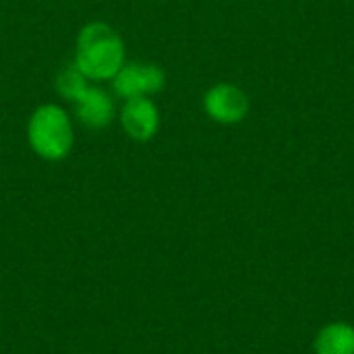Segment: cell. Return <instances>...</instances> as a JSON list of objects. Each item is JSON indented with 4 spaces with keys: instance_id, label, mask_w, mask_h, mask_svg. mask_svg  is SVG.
<instances>
[{
    "instance_id": "1",
    "label": "cell",
    "mask_w": 354,
    "mask_h": 354,
    "mask_svg": "<svg viewBox=\"0 0 354 354\" xmlns=\"http://www.w3.org/2000/svg\"><path fill=\"white\" fill-rule=\"evenodd\" d=\"M124 60L118 33L106 23H89L77 39V66L89 79H112Z\"/></svg>"
},
{
    "instance_id": "2",
    "label": "cell",
    "mask_w": 354,
    "mask_h": 354,
    "mask_svg": "<svg viewBox=\"0 0 354 354\" xmlns=\"http://www.w3.org/2000/svg\"><path fill=\"white\" fill-rule=\"evenodd\" d=\"M29 143L41 158H64L73 143V131L64 110L52 104L37 108L29 120Z\"/></svg>"
},
{
    "instance_id": "3",
    "label": "cell",
    "mask_w": 354,
    "mask_h": 354,
    "mask_svg": "<svg viewBox=\"0 0 354 354\" xmlns=\"http://www.w3.org/2000/svg\"><path fill=\"white\" fill-rule=\"evenodd\" d=\"M205 112L224 124L241 122L249 112V97L243 89L230 83H220L205 93Z\"/></svg>"
},
{
    "instance_id": "4",
    "label": "cell",
    "mask_w": 354,
    "mask_h": 354,
    "mask_svg": "<svg viewBox=\"0 0 354 354\" xmlns=\"http://www.w3.org/2000/svg\"><path fill=\"white\" fill-rule=\"evenodd\" d=\"M114 89L118 95L131 100L145 93H156L164 87V71L156 64H129L122 66L114 77Z\"/></svg>"
},
{
    "instance_id": "5",
    "label": "cell",
    "mask_w": 354,
    "mask_h": 354,
    "mask_svg": "<svg viewBox=\"0 0 354 354\" xmlns=\"http://www.w3.org/2000/svg\"><path fill=\"white\" fill-rule=\"evenodd\" d=\"M122 127L129 133V137L137 141H147L156 135L158 131V110L156 106L145 97H131L127 100V106L122 108Z\"/></svg>"
},
{
    "instance_id": "6",
    "label": "cell",
    "mask_w": 354,
    "mask_h": 354,
    "mask_svg": "<svg viewBox=\"0 0 354 354\" xmlns=\"http://www.w3.org/2000/svg\"><path fill=\"white\" fill-rule=\"evenodd\" d=\"M75 104H77V116L89 129H102L114 116L112 100L102 89H97V87H87L75 100Z\"/></svg>"
},
{
    "instance_id": "7",
    "label": "cell",
    "mask_w": 354,
    "mask_h": 354,
    "mask_svg": "<svg viewBox=\"0 0 354 354\" xmlns=\"http://www.w3.org/2000/svg\"><path fill=\"white\" fill-rule=\"evenodd\" d=\"M56 87H58V93L62 97H68V100H77L85 89H87V83H85V75L79 71L77 64H71V66H64L60 73H58V79H56Z\"/></svg>"
},
{
    "instance_id": "8",
    "label": "cell",
    "mask_w": 354,
    "mask_h": 354,
    "mask_svg": "<svg viewBox=\"0 0 354 354\" xmlns=\"http://www.w3.org/2000/svg\"><path fill=\"white\" fill-rule=\"evenodd\" d=\"M326 353L328 354H346L351 351V338H346L342 332H336L328 340H324Z\"/></svg>"
}]
</instances>
